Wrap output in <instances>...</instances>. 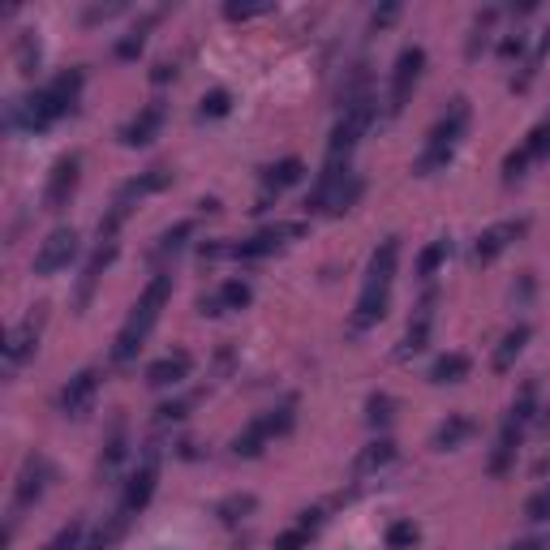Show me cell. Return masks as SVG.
Returning <instances> with one entry per match:
<instances>
[{"label":"cell","instance_id":"cell-1","mask_svg":"<svg viewBox=\"0 0 550 550\" xmlns=\"http://www.w3.org/2000/svg\"><path fill=\"white\" fill-rule=\"evenodd\" d=\"M82 86H86V74L74 65V69H61V74H56L48 86H39V91L9 99V112H5L9 129L13 134H48L56 121H65L78 112Z\"/></svg>","mask_w":550,"mask_h":550},{"label":"cell","instance_id":"cell-2","mask_svg":"<svg viewBox=\"0 0 550 550\" xmlns=\"http://www.w3.org/2000/svg\"><path fill=\"white\" fill-rule=\"evenodd\" d=\"M168 301H172V275L155 271L147 280V288L138 293V301L129 306L125 327L117 331V344H112V366H129V361L142 353V344H147V336L155 331V323H159V314H164Z\"/></svg>","mask_w":550,"mask_h":550},{"label":"cell","instance_id":"cell-3","mask_svg":"<svg viewBox=\"0 0 550 550\" xmlns=\"http://www.w3.org/2000/svg\"><path fill=\"white\" fill-rule=\"evenodd\" d=\"M396 267H400V237H383L370 254L366 280H361L357 310H353V331H370L374 323H383L387 301H392V284H396Z\"/></svg>","mask_w":550,"mask_h":550},{"label":"cell","instance_id":"cell-4","mask_svg":"<svg viewBox=\"0 0 550 550\" xmlns=\"http://www.w3.org/2000/svg\"><path fill=\"white\" fill-rule=\"evenodd\" d=\"M465 134H469V99L456 95L452 104H447L443 117L430 125L422 151H417V159H413L417 177H434V172H443L447 164H452L456 151H460V142H465Z\"/></svg>","mask_w":550,"mask_h":550},{"label":"cell","instance_id":"cell-5","mask_svg":"<svg viewBox=\"0 0 550 550\" xmlns=\"http://www.w3.org/2000/svg\"><path fill=\"white\" fill-rule=\"evenodd\" d=\"M374 112H379V104H374V95H357L353 104H344L336 129H331L327 138V159L331 164H349V155L357 151V142L366 138V129L374 125Z\"/></svg>","mask_w":550,"mask_h":550},{"label":"cell","instance_id":"cell-6","mask_svg":"<svg viewBox=\"0 0 550 550\" xmlns=\"http://www.w3.org/2000/svg\"><path fill=\"white\" fill-rule=\"evenodd\" d=\"M422 74H426V48L422 43H404L396 52V65H392V86H387V117H400V112L409 108Z\"/></svg>","mask_w":550,"mask_h":550},{"label":"cell","instance_id":"cell-7","mask_svg":"<svg viewBox=\"0 0 550 550\" xmlns=\"http://www.w3.org/2000/svg\"><path fill=\"white\" fill-rule=\"evenodd\" d=\"M52 482H56L52 460L43 456V452H31V456H26L22 469H18V482H13V508H9V520H18L22 512H31L35 503L48 495Z\"/></svg>","mask_w":550,"mask_h":550},{"label":"cell","instance_id":"cell-8","mask_svg":"<svg viewBox=\"0 0 550 550\" xmlns=\"http://www.w3.org/2000/svg\"><path fill=\"white\" fill-rule=\"evenodd\" d=\"M306 220H288V224H271V228H258L250 241H237L228 245V258H237V263H258V258H271L275 250H284L288 241L306 237Z\"/></svg>","mask_w":550,"mask_h":550},{"label":"cell","instance_id":"cell-9","mask_svg":"<svg viewBox=\"0 0 550 550\" xmlns=\"http://www.w3.org/2000/svg\"><path fill=\"white\" fill-rule=\"evenodd\" d=\"M82 254V237H78V228H69V224H61V228H52L48 237H43V245H39V254H35V263H31V271L39 275V280H48V275H56V271H65L74 258Z\"/></svg>","mask_w":550,"mask_h":550},{"label":"cell","instance_id":"cell-10","mask_svg":"<svg viewBox=\"0 0 550 550\" xmlns=\"http://www.w3.org/2000/svg\"><path fill=\"white\" fill-rule=\"evenodd\" d=\"M155 486H159V447L151 443L147 452H142L138 469L125 477V490H121V512H125V516H138V512L151 503Z\"/></svg>","mask_w":550,"mask_h":550},{"label":"cell","instance_id":"cell-11","mask_svg":"<svg viewBox=\"0 0 550 550\" xmlns=\"http://www.w3.org/2000/svg\"><path fill=\"white\" fill-rule=\"evenodd\" d=\"M78 181H82V155L78 151H65L61 159L52 164L48 172V185H43V207L48 211H65L78 194Z\"/></svg>","mask_w":550,"mask_h":550},{"label":"cell","instance_id":"cell-12","mask_svg":"<svg viewBox=\"0 0 550 550\" xmlns=\"http://www.w3.org/2000/svg\"><path fill=\"white\" fill-rule=\"evenodd\" d=\"M95 396H99V370L86 366V370H78L74 379L61 387V396H56V413L69 417V422H82V417L91 413Z\"/></svg>","mask_w":550,"mask_h":550},{"label":"cell","instance_id":"cell-13","mask_svg":"<svg viewBox=\"0 0 550 550\" xmlns=\"http://www.w3.org/2000/svg\"><path fill=\"white\" fill-rule=\"evenodd\" d=\"M529 233V220H499V224H490V228H482L477 233V241H473V263L477 267H486V263H495V258L503 254V250H512V245Z\"/></svg>","mask_w":550,"mask_h":550},{"label":"cell","instance_id":"cell-14","mask_svg":"<svg viewBox=\"0 0 550 550\" xmlns=\"http://www.w3.org/2000/svg\"><path fill=\"white\" fill-rule=\"evenodd\" d=\"M39 327H43V306H35L31 314L22 318V323H13L9 327V340H5V370H22L26 361L35 357L39 349Z\"/></svg>","mask_w":550,"mask_h":550},{"label":"cell","instance_id":"cell-15","mask_svg":"<svg viewBox=\"0 0 550 550\" xmlns=\"http://www.w3.org/2000/svg\"><path fill=\"white\" fill-rule=\"evenodd\" d=\"M434 306H439V293H426L422 301H417L409 327H404V340H400V349H396L400 361H409V357H417V353L430 349V336H434Z\"/></svg>","mask_w":550,"mask_h":550},{"label":"cell","instance_id":"cell-16","mask_svg":"<svg viewBox=\"0 0 550 550\" xmlns=\"http://www.w3.org/2000/svg\"><path fill=\"white\" fill-rule=\"evenodd\" d=\"M525 422H516V417L508 413L503 417V426L495 434V447H490V460H486V473L490 477H508L512 465H516V456H520V439H525Z\"/></svg>","mask_w":550,"mask_h":550},{"label":"cell","instance_id":"cell-17","mask_svg":"<svg viewBox=\"0 0 550 550\" xmlns=\"http://www.w3.org/2000/svg\"><path fill=\"white\" fill-rule=\"evenodd\" d=\"M164 121H168V108L159 104V99H151L147 108H138L134 117L121 125V142H125V147H134V151L138 147H151V142L164 134Z\"/></svg>","mask_w":550,"mask_h":550},{"label":"cell","instance_id":"cell-18","mask_svg":"<svg viewBox=\"0 0 550 550\" xmlns=\"http://www.w3.org/2000/svg\"><path fill=\"white\" fill-rule=\"evenodd\" d=\"M117 241H99L95 250H91V258H86V267H82V280H78V293H74V306L78 310H86L91 306V297H95V288H99V280H104V271L117 263Z\"/></svg>","mask_w":550,"mask_h":550},{"label":"cell","instance_id":"cell-19","mask_svg":"<svg viewBox=\"0 0 550 550\" xmlns=\"http://www.w3.org/2000/svg\"><path fill=\"white\" fill-rule=\"evenodd\" d=\"M301 177H306V164H301L297 155H284V159H275V164H267L263 168V198H258L254 211H267L271 198H280L288 185H297Z\"/></svg>","mask_w":550,"mask_h":550},{"label":"cell","instance_id":"cell-20","mask_svg":"<svg viewBox=\"0 0 550 550\" xmlns=\"http://www.w3.org/2000/svg\"><path fill=\"white\" fill-rule=\"evenodd\" d=\"M190 374H194V357L185 349H172V353H164L159 361L147 366V383L151 387H181Z\"/></svg>","mask_w":550,"mask_h":550},{"label":"cell","instance_id":"cell-21","mask_svg":"<svg viewBox=\"0 0 550 550\" xmlns=\"http://www.w3.org/2000/svg\"><path fill=\"white\" fill-rule=\"evenodd\" d=\"M198 233V224L194 220H177V224H172V228H164V233H159L155 237V245H151V263H172V258H177L181 250H185V245H190V237Z\"/></svg>","mask_w":550,"mask_h":550},{"label":"cell","instance_id":"cell-22","mask_svg":"<svg viewBox=\"0 0 550 550\" xmlns=\"http://www.w3.org/2000/svg\"><path fill=\"white\" fill-rule=\"evenodd\" d=\"M473 417H465V413H447L439 426H434V434H430V447L434 452H456L465 439H473Z\"/></svg>","mask_w":550,"mask_h":550},{"label":"cell","instance_id":"cell-23","mask_svg":"<svg viewBox=\"0 0 550 550\" xmlns=\"http://www.w3.org/2000/svg\"><path fill=\"white\" fill-rule=\"evenodd\" d=\"M392 460H396V443L387 439V434H379V439L366 443L353 456V477H374V473H383L387 465H392Z\"/></svg>","mask_w":550,"mask_h":550},{"label":"cell","instance_id":"cell-24","mask_svg":"<svg viewBox=\"0 0 550 550\" xmlns=\"http://www.w3.org/2000/svg\"><path fill=\"white\" fill-rule=\"evenodd\" d=\"M125 460H129V426H125V417H117L104 439V452H99V477H112Z\"/></svg>","mask_w":550,"mask_h":550},{"label":"cell","instance_id":"cell-25","mask_svg":"<svg viewBox=\"0 0 550 550\" xmlns=\"http://www.w3.org/2000/svg\"><path fill=\"white\" fill-rule=\"evenodd\" d=\"M529 340H533V327H529V323H516L512 331H503L499 349H495V357H490V370H495V374H508V370L516 366V357L525 353Z\"/></svg>","mask_w":550,"mask_h":550},{"label":"cell","instance_id":"cell-26","mask_svg":"<svg viewBox=\"0 0 550 550\" xmlns=\"http://www.w3.org/2000/svg\"><path fill=\"white\" fill-rule=\"evenodd\" d=\"M469 370H473L469 353H439V357L430 361V374H426V379H430L434 387H452V383H465Z\"/></svg>","mask_w":550,"mask_h":550},{"label":"cell","instance_id":"cell-27","mask_svg":"<svg viewBox=\"0 0 550 550\" xmlns=\"http://www.w3.org/2000/svg\"><path fill=\"white\" fill-rule=\"evenodd\" d=\"M13 61H18V74L22 78H35L39 74V65H43V39H39V31H18L13 35Z\"/></svg>","mask_w":550,"mask_h":550},{"label":"cell","instance_id":"cell-28","mask_svg":"<svg viewBox=\"0 0 550 550\" xmlns=\"http://www.w3.org/2000/svg\"><path fill=\"white\" fill-rule=\"evenodd\" d=\"M267 443H271V430H267V422H263V413H258V417H250V422H245V430H241L228 447H233L237 460H254V456H263Z\"/></svg>","mask_w":550,"mask_h":550},{"label":"cell","instance_id":"cell-29","mask_svg":"<svg viewBox=\"0 0 550 550\" xmlns=\"http://www.w3.org/2000/svg\"><path fill=\"white\" fill-rule=\"evenodd\" d=\"M254 512H258V495H250V490H237V495L215 503V520H220V525H241V520H250Z\"/></svg>","mask_w":550,"mask_h":550},{"label":"cell","instance_id":"cell-30","mask_svg":"<svg viewBox=\"0 0 550 550\" xmlns=\"http://www.w3.org/2000/svg\"><path fill=\"white\" fill-rule=\"evenodd\" d=\"M155 22H159V13H147L138 26H129V31L117 39V48H112V52H117V61H138L142 48H147V35H151Z\"/></svg>","mask_w":550,"mask_h":550},{"label":"cell","instance_id":"cell-31","mask_svg":"<svg viewBox=\"0 0 550 550\" xmlns=\"http://www.w3.org/2000/svg\"><path fill=\"white\" fill-rule=\"evenodd\" d=\"M499 13H503V9H495V5H490V9H482V13H477V18H473V26H469V43H465V56H469V61H477V56L486 52L490 35H495V22H499Z\"/></svg>","mask_w":550,"mask_h":550},{"label":"cell","instance_id":"cell-32","mask_svg":"<svg viewBox=\"0 0 550 550\" xmlns=\"http://www.w3.org/2000/svg\"><path fill=\"white\" fill-rule=\"evenodd\" d=\"M452 237H434L430 245L422 254H417V275H422V280H430V275H439L443 267H447V258H452Z\"/></svg>","mask_w":550,"mask_h":550},{"label":"cell","instance_id":"cell-33","mask_svg":"<svg viewBox=\"0 0 550 550\" xmlns=\"http://www.w3.org/2000/svg\"><path fill=\"white\" fill-rule=\"evenodd\" d=\"M228 112H233V91H224V86H215L198 99V121H224Z\"/></svg>","mask_w":550,"mask_h":550},{"label":"cell","instance_id":"cell-34","mask_svg":"<svg viewBox=\"0 0 550 550\" xmlns=\"http://www.w3.org/2000/svg\"><path fill=\"white\" fill-rule=\"evenodd\" d=\"M215 301H220V310H245L254 301V288L245 284V280H224L220 288H215Z\"/></svg>","mask_w":550,"mask_h":550},{"label":"cell","instance_id":"cell-35","mask_svg":"<svg viewBox=\"0 0 550 550\" xmlns=\"http://www.w3.org/2000/svg\"><path fill=\"white\" fill-rule=\"evenodd\" d=\"M138 190V198H151V194H164L168 185H172V168H164V164H155V168H147V172H138L134 181H129Z\"/></svg>","mask_w":550,"mask_h":550},{"label":"cell","instance_id":"cell-36","mask_svg":"<svg viewBox=\"0 0 550 550\" xmlns=\"http://www.w3.org/2000/svg\"><path fill=\"white\" fill-rule=\"evenodd\" d=\"M263 422H267V430H271V439H280V434H288L297 426V400H280L275 409H267L263 413Z\"/></svg>","mask_w":550,"mask_h":550},{"label":"cell","instance_id":"cell-37","mask_svg":"<svg viewBox=\"0 0 550 550\" xmlns=\"http://www.w3.org/2000/svg\"><path fill=\"white\" fill-rule=\"evenodd\" d=\"M383 542H387V550H413L417 542H422V529H417L413 520H392L387 533H383Z\"/></svg>","mask_w":550,"mask_h":550},{"label":"cell","instance_id":"cell-38","mask_svg":"<svg viewBox=\"0 0 550 550\" xmlns=\"http://www.w3.org/2000/svg\"><path fill=\"white\" fill-rule=\"evenodd\" d=\"M125 525H129V516L117 508V512H112V520H108V525H99V529H95V538H91V546H86V550H112V546L121 542Z\"/></svg>","mask_w":550,"mask_h":550},{"label":"cell","instance_id":"cell-39","mask_svg":"<svg viewBox=\"0 0 550 550\" xmlns=\"http://www.w3.org/2000/svg\"><path fill=\"white\" fill-rule=\"evenodd\" d=\"M392 417H396V400L387 396V392H374V396L366 400V422H370L374 430H387V426H392Z\"/></svg>","mask_w":550,"mask_h":550},{"label":"cell","instance_id":"cell-40","mask_svg":"<svg viewBox=\"0 0 550 550\" xmlns=\"http://www.w3.org/2000/svg\"><path fill=\"white\" fill-rule=\"evenodd\" d=\"M538 383H525V387H520V392H516V400H512V417H516V422H525V426H533V417H538Z\"/></svg>","mask_w":550,"mask_h":550},{"label":"cell","instance_id":"cell-41","mask_svg":"<svg viewBox=\"0 0 550 550\" xmlns=\"http://www.w3.org/2000/svg\"><path fill=\"white\" fill-rule=\"evenodd\" d=\"M520 147L529 151V159H533V164H546V159H550V121L533 125V129H529V138L520 142Z\"/></svg>","mask_w":550,"mask_h":550},{"label":"cell","instance_id":"cell-42","mask_svg":"<svg viewBox=\"0 0 550 550\" xmlns=\"http://www.w3.org/2000/svg\"><path fill=\"white\" fill-rule=\"evenodd\" d=\"M310 542H314V529H306L301 520H293V525L271 542V550H310Z\"/></svg>","mask_w":550,"mask_h":550},{"label":"cell","instance_id":"cell-43","mask_svg":"<svg viewBox=\"0 0 550 550\" xmlns=\"http://www.w3.org/2000/svg\"><path fill=\"white\" fill-rule=\"evenodd\" d=\"M82 538H86V520H69L65 529H56V538L43 550H82Z\"/></svg>","mask_w":550,"mask_h":550},{"label":"cell","instance_id":"cell-44","mask_svg":"<svg viewBox=\"0 0 550 550\" xmlns=\"http://www.w3.org/2000/svg\"><path fill=\"white\" fill-rule=\"evenodd\" d=\"M361 198V177L357 172H349L344 177V185L336 190V198H331V215H344V211H353V202Z\"/></svg>","mask_w":550,"mask_h":550},{"label":"cell","instance_id":"cell-45","mask_svg":"<svg viewBox=\"0 0 550 550\" xmlns=\"http://www.w3.org/2000/svg\"><path fill=\"white\" fill-rule=\"evenodd\" d=\"M529 151L525 147H516V151H508L503 155V185H516V181H525V172H529Z\"/></svg>","mask_w":550,"mask_h":550},{"label":"cell","instance_id":"cell-46","mask_svg":"<svg viewBox=\"0 0 550 550\" xmlns=\"http://www.w3.org/2000/svg\"><path fill=\"white\" fill-rule=\"evenodd\" d=\"M499 56H503V61H520V56L529 61V35L516 31V35H508V39H499Z\"/></svg>","mask_w":550,"mask_h":550},{"label":"cell","instance_id":"cell-47","mask_svg":"<svg viewBox=\"0 0 550 550\" xmlns=\"http://www.w3.org/2000/svg\"><path fill=\"white\" fill-rule=\"evenodd\" d=\"M263 13H271V5H241V0H228L224 5L228 22H250V18H263Z\"/></svg>","mask_w":550,"mask_h":550},{"label":"cell","instance_id":"cell-48","mask_svg":"<svg viewBox=\"0 0 550 550\" xmlns=\"http://www.w3.org/2000/svg\"><path fill=\"white\" fill-rule=\"evenodd\" d=\"M525 516L533 520V525H542V520H550V486H542L538 495H529V503H525Z\"/></svg>","mask_w":550,"mask_h":550},{"label":"cell","instance_id":"cell-49","mask_svg":"<svg viewBox=\"0 0 550 550\" xmlns=\"http://www.w3.org/2000/svg\"><path fill=\"white\" fill-rule=\"evenodd\" d=\"M185 413H190V400H168V404H159L155 409V422L168 426V422H181Z\"/></svg>","mask_w":550,"mask_h":550},{"label":"cell","instance_id":"cell-50","mask_svg":"<svg viewBox=\"0 0 550 550\" xmlns=\"http://www.w3.org/2000/svg\"><path fill=\"white\" fill-rule=\"evenodd\" d=\"M396 18H400V5H396V0H387V5H379L370 13V26H374V31H383V26H392Z\"/></svg>","mask_w":550,"mask_h":550},{"label":"cell","instance_id":"cell-51","mask_svg":"<svg viewBox=\"0 0 550 550\" xmlns=\"http://www.w3.org/2000/svg\"><path fill=\"white\" fill-rule=\"evenodd\" d=\"M172 78H177V65H172V61H159V65L151 69V82H155V86H164V82H172Z\"/></svg>","mask_w":550,"mask_h":550},{"label":"cell","instance_id":"cell-52","mask_svg":"<svg viewBox=\"0 0 550 550\" xmlns=\"http://www.w3.org/2000/svg\"><path fill=\"white\" fill-rule=\"evenodd\" d=\"M508 550H546V538H520V542L508 546Z\"/></svg>","mask_w":550,"mask_h":550}]
</instances>
